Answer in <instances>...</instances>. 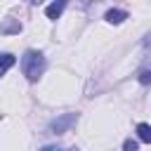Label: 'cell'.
<instances>
[{
	"instance_id": "obj_5",
	"label": "cell",
	"mask_w": 151,
	"mask_h": 151,
	"mask_svg": "<svg viewBox=\"0 0 151 151\" xmlns=\"http://www.w3.org/2000/svg\"><path fill=\"white\" fill-rule=\"evenodd\" d=\"M64 7H66V2L64 0H59V2H52V5H47L45 7V14H47V19H59V14L64 12Z\"/></svg>"
},
{
	"instance_id": "obj_8",
	"label": "cell",
	"mask_w": 151,
	"mask_h": 151,
	"mask_svg": "<svg viewBox=\"0 0 151 151\" xmlns=\"http://www.w3.org/2000/svg\"><path fill=\"white\" fill-rule=\"evenodd\" d=\"M137 80H139L142 85H151V68H144V71L137 76Z\"/></svg>"
},
{
	"instance_id": "obj_11",
	"label": "cell",
	"mask_w": 151,
	"mask_h": 151,
	"mask_svg": "<svg viewBox=\"0 0 151 151\" xmlns=\"http://www.w3.org/2000/svg\"><path fill=\"white\" fill-rule=\"evenodd\" d=\"M144 50L151 52V33H146V38H144Z\"/></svg>"
},
{
	"instance_id": "obj_1",
	"label": "cell",
	"mask_w": 151,
	"mask_h": 151,
	"mask_svg": "<svg viewBox=\"0 0 151 151\" xmlns=\"http://www.w3.org/2000/svg\"><path fill=\"white\" fill-rule=\"evenodd\" d=\"M21 71H24L26 80L35 83V80L42 76V71H45V57H42V52H38V50H26L24 57H21Z\"/></svg>"
},
{
	"instance_id": "obj_7",
	"label": "cell",
	"mask_w": 151,
	"mask_h": 151,
	"mask_svg": "<svg viewBox=\"0 0 151 151\" xmlns=\"http://www.w3.org/2000/svg\"><path fill=\"white\" fill-rule=\"evenodd\" d=\"M137 137H139L142 142L151 144V125H149V123H139V125H137Z\"/></svg>"
},
{
	"instance_id": "obj_4",
	"label": "cell",
	"mask_w": 151,
	"mask_h": 151,
	"mask_svg": "<svg viewBox=\"0 0 151 151\" xmlns=\"http://www.w3.org/2000/svg\"><path fill=\"white\" fill-rule=\"evenodd\" d=\"M104 19H106L109 24H116V26H118V24H123V21L127 19V12H125V9H109V12L104 14Z\"/></svg>"
},
{
	"instance_id": "obj_10",
	"label": "cell",
	"mask_w": 151,
	"mask_h": 151,
	"mask_svg": "<svg viewBox=\"0 0 151 151\" xmlns=\"http://www.w3.org/2000/svg\"><path fill=\"white\" fill-rule=\"evenodd\" d=\"M40 151H64V149H61L59 144H47V146H42Z\"/></svg>"
},
{
	"instance_id": "obj_2",
	"label": "cell",
	"mask_w": 151,
	"mask_h": 151,
	"mask_svg": "<svg viewBox=\"0 0 151 151\" xmlns=\"http://www.w3.org/2000/svg\"><path fill=\"white\" fill-rule=\"evenodd\" d=\"M76 120H78V113H64V116H57V118L47 125V132H52V134H64V132H68V130L76 125Z\"/></svg>"
},
{
	"instance_id": "obj_12",
	"label": "cell",
	"mask_w": 151,
	"mask_h": 151,
	"mask_svg": "<svg viewBox=\"0 0 151 151\" xmlns=\"http://www.w3.org/2000/svg\"><path fill=\"white\" fill-rule=\"evenodd\" d=\"M68 151H78V149H68Z\"/></svg>"
},
{
	"instance_id": "obj_9",
	"label": "cell",
	"mask_w": 151,
	"mask_h": 151,
	"mask_svg": "<svg viewBox=\"0 0 151 151\" xmlns=\"http://www.w3.org/2000/svg\"><path fill=\"white\" fill-rule=\"evenodd\" d=\"M123 151H139V146H137L134 139H125L123 142Z\"/></svg>"
},
{
	"instance_id": "obj_6",
	"label": "cell",
	"mask_w": 151,
	"mask_h": 151,
	"mask_svg": "<svg viewBox=\"0 0 151 151\" xmlns=\"http://www.w3.org/2000/svg\"><path fill=\"white\" fill-rule=\"evenodd\" d=\"M14 64H17V57L9 54V52H2V54H0V76H5Z\"/></svg>"
},
{
	"instance_id": "obj_3",
	"label": "cell",
	"mask_w": 151,
	"mask_h": 151,
	"mask_svg": "<svg viewBox=\"0 0 151 151\" xmlns=\"http://www.w3.org/2000/svg\"><path fill=\"white\" fill-rule=\"evenodd\" d=\"M19 31H21V24H19L17 19H2V21H0V33L12 35V33H19Z\"/></svg>"
}]
</instances>
